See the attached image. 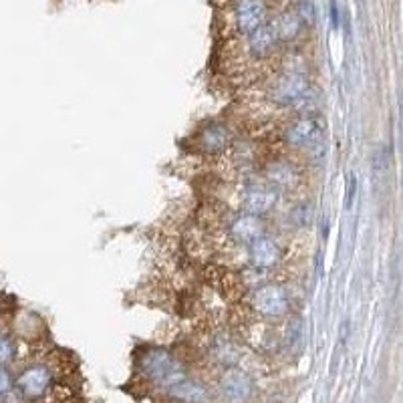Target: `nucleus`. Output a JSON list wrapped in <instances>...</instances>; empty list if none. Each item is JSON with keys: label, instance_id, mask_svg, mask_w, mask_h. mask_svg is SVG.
<instances>
[{"label": "nucleus", "instance_id": "aec40b11", "mask_svg": "<svg viewBox=\"0 0 403 403\" xmlns=\"http://www.w3.org/2000/svg\"><path fill=\"white\" fill-rule=\"evenodd\" d=\"M14 391V378L11 375V371L6 367L0 369V399H4L8 393Z\"/></svg>", "mask_w": 403, "mask_h": 403}, {"label": "nucleus", "instance_id": "f03ea898", "mask_svg": "<svg viewBox=\"0 0 403 403\" xmlns=\"http://www.w3.org/2000/svg\"><path fill=\"white\" fill-rule=\"evenodd\" d=\"M309 95H311V85L307 77L297 71H288L274 81L271 93H268V99L276 105L300 107L309 101Z\"/></svg>", "mask_w": 403, "mask_h": 403}, {"label": "nucleus", "instance_id": "ddd939ff", "mask_svg": "<svg viewBox=\"0 0 403 403\" xmlns=\"http://www.w3.org/2000/svg\"><path fill=\"white\" fill-rule=\"evenodd\" d=\"M266 18V6L262 0H240L236 6V23L242 35H252L256 28L264 25Z\"/></svg>", "mask_w": 403, "mask_h": 403}, {"label": "nucleus", "instance_id": "423d86ee", "mask_svg": "<svg viewBox=\"0 0 403 403\" xmlns=\"http://www.w3.org/2000/svg\"><path fill=\"white\" fill-rule=\"evenodd\" d=\"M232 143V133L222 121H210L195 135V147L204 156H220Z\"/></svg>", "mask_w": 403, "mask_h": 403}, {"label": "nucleus", "instance_id": "1a4fd4ad", "mask_svg": "<svg viewBox=\"0 0 403 403\" xmlns=\"http://www.w3.org/2000/svg\"><path fill=\"white\" fill-rule=\"evenodd\" d=\"M264 178H266V182L271 183L274 192L276 190H293L300 182L299 168L295 164L286 161V159L268 161L266 168H264Z\"/></svg>", "mask_w": 403, "mask_h": 403}, {"label": "nucleus", "instance_id": "2eb2a0df", "mask_svg": "<svg viewBox=\"0 0 403 403\" xmlns=\"http://www.w3.org/2000/svg\"><path fill=\"white\" fill-rule=\"evenodd\" d=\"M276 42H278V37H276L274 26L264 23L261 28H256V30L250 35L248 47H250V52H252L254 57H266V55L276 47Z\"/></svg>", "mask_w": 403, "mask_h": 403}, {"label": "nucleus", "instance_id": "39448f33", "mask_svg": "<svg viewBox=\"0 0 403 403\" xmlns=\"http://www.w3.org/2000/svg\"><path fill=\"white\" fill-rule=\"evenodd\" d=\"M218 383L226 403H250L254 399V381L240 367L224 369Z\"/></svg>", "mask_w": 403, "mask_h": 403}, {"label": "nucleus", "instance_id": "f3484780", "mask_svg": "<svg viewBox=\"0 0 403 403\" xmlns=\"http://www.w3.org/2000/svg\"><path fill=\"white\" fill-rule=\"evenodd\" d=\"M312 220V206L309 202H300L297 208L290 212V222L297 228H307Z\"/></svg>", "mask_w": 403, "mask_h": 403}, {"label": "nucleus", "instance_id": "7ed1b4c3", "mask_svg": "<svg viewBox=\"0 0 403 403\" xmlns=\"http://www.w3.org/2000/svg\"><path fill=\"white\" fill-rule=\"evenodd\" d=\"M250 307L264 319H280L290 309V297L285 286L266 283L250 293Z\"/></svg>", "mask_w": 403, "mask_h": 403}, {"label": "nucleus", "instance_id": "9d476101", "mask_svg": "<svg viewBox=\"0 0 403 403\" xmlns=\"http://www.w3.org/2000/svg\"><path fill=\"white\" fill-rule=\"evenodd\" d=\"M228 236L234 244L248 248L254 240L264 236V226H262V220L259 216L242 214V216H236L234 220L230 222Z\"/></svg>", "mask_w": 403, "mask_h": 403}, {"label": "nucleus", "instance_id": "9b49d317", "mask_svg": "<svg viewBox=\"0 0 403 403\" xmlns=\"http://www.w3.org/2000/svg\"><path fill=\"white\" fill-rule=\"evenodd\" d=\"M208 355L214 363L228 369V367H236L240 361V347L236 345V341L230 335L214 333L208 339Z\"/></svg>", "mask_w": 403, "mask_h": 403}, {"label": "nucleus", "instance_id": "f8f14e48", "mask_svg": "<svg viewBox=\"0 0 403 403\" xmlns=\"http://www.w3.org/2000/svg\"><path fill=\"white\" fill-rule=\"evenodd\" d=\"M276 202H278V194L274 192L273 188H248L246 192L242 194L240 208H242L244 214L261 218L264 214L273 212Z\"/></svg>", "mask_w": 403, "mask_h": 403}, {"label": "nucleus", "instance_id": "a211bd4d", "mask_svg": "<svg viewBox=\"0 0 403 403\" xmlns=\"http://www.w3.org/2000/svg\"><path fill=\"white\" fill-rule=\"evenodd\" d=\"M14 353H16V343L8 335H0V369L13 361Z\"/></svg>", "mask_w": 403, "mask_h": 403}, {"label": "nucleus", "instance_id": "6e6552de", "mask_svg": "<svg viewBox=\"0 0 403 403\" xmlns=\"http://www.w3.org/2000/svg\"><path fill=\"white\" fill-rule=\"evenodd\" d=\"M283 259V252H280V246L274 242L273 238L268 236H261L259 240H254L250 246H248V261H250V266L259 268V271H273L274 266L280 262Z\"/></svg>", "mask_w": 403, "mask_h": 403}, {"label": "nucleus", "instance_id": "6ab92c4d", "mask_svg": "<svg viewBox=\"0 0 403 403\" xmlns=\"http://www.w3.org/2000/svg\"><path fill=\"white\" fill-rule=\"evenodd\" d=\"M293 11L297 13V16L300 18L302 26L312 25V23H314V11H312L311 2H307V0H299V2L293 6Z\"/></svg>", "mask_w": 403, "mask_h": 403}, {"label": "nucleus", "instance_id": "dca6fc26", "mask_svg": "<svg viewBox=\"0 0 403 403\" xmlns=\"http://www.w3.org/2000/svg\"><path fill=\"white\" fill-rule=\"evenodd\" d=\"M274 30H276V37L278 40H293L297 39L300 35V30H302V23H300V18L297 16V13L290 8V11H286L283 13L276 21L273 23Z\"/></svg>", "mask_w": 403, "mask_h": 403}, {"label": "nucleus", "instance_id": "4468645a", "mask_svg": "<svg viewBox=\"0 0 403 403\" xmlns=\"http://www.w3.org/2000/svg\"><path fill=\"white\" fill-rule=\"evenodd\" d=\"M168 393L180 403H212V393L208 387L190 378L182 379L180 383L169 387Z\"/></svg>", "mask_w": 403, "mask_h": 403}, {"label": "nucleus", "instance_id": "412c9836", "mask_svg": "<svg viewBox=\"0 0 403 403\" xmlns=\"http://www.w3.org/2000/svg\"><path fill=\"white\" fill-rule=\"evenodd\" d=\"M355 188H357V182H355V178L351 176V180H349V186H347V206H351L353 194H355Z\"/></svg>", "mask_w": 403, "mask_h": 403}, {"label": "nucleus", "instance_id": "0eeeda50", "mask_svg": "<svg viewBox=\"0 0 403 403\" xmlns=\"http://www.w3.org/2000/svg\"><path fill=\"white\" fill-rule=\"evenodd\" d=\"M283 140L290 147H312L321 140V123L314 118H297L283 130Z\"/></svg>", "mask_w": 403, "mask_h": 403}, {"label": "nucleus", "instance_id": "20e7f679", "mask_svg": "<svg viewBox=\"0 0 403 403\" xmlns=\"http://www.w3.org/2000/svg\"><path fill=\"white\" fill-rule=\"evenodd\" d=\"M52 381H55V375H52L51 369L47 365L37 363L28 365L26 369H23L16 375L14 387H16V393L21 395V399L39 402L49 393V390L52 387Z\"/></svg>", "mask_w": 403, "mask_h": 403}, {"label": "nucleus", "instance_id": "f257e3e1", "mask_svg": "<svg viewBox=\"0 0 403 403\" xmlns=\"http://www.w3.org/2000/svg\"><path fill=\"white\" fill-rule=\"evenodd\" d=\"M140 371L143 378L149 379L156 385L166 387V390L174 387L176 383L188 378L182 361L178 357H174L168 349H161V347H149L142 353Z\"/></svg>", "mask_w": 403, "mask_h": 403}]
</instances>
